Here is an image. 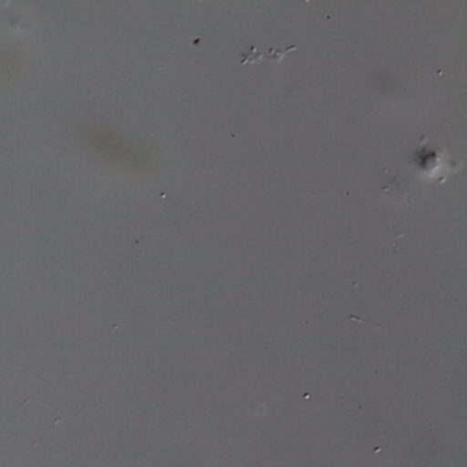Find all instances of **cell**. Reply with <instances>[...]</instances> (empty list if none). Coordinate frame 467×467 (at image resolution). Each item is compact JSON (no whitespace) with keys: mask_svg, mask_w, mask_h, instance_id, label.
Wrapping results in <instances>:
<instances>
[{"mask_svg":"<svg viewBox=\"0 0 467 467\" xmlns=\"http://www.w3.org/2000/svg\"><path fill=\"white\" fill-rule=\"evenodd\" d=\"M296 50V47H288L286 50H272L269 53H261L256 51L255 47L251 48L247 54L242 56V65L254 64V62H261L262 59H270V61L278 62L284 58L285 54L291 53V51Z\"/></svg>","mask_w":467,"mask_h":467,"instance_id":"cell-1","label":"cell"}]
</instances>
